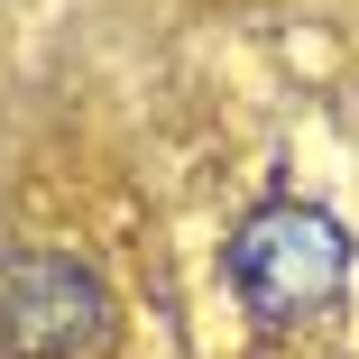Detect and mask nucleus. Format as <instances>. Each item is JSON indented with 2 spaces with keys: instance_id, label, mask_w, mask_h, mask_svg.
<instances>
[{
  "instance_id": "obj_1",
  "label": "nucleus",
  "mask_w": 359,
  "mask_h": 359,
  "mask_svg": "<svg viewBox=\"0 0 359 359\" xmlns=\"http://www.w3.org/2000/svg\"><path fill=\"white\" fill-rule=\"evenodd\" d=\"M341 276H350V240L323 222V212H295V203L258 212V222L231 240V285H240V304L267 313V323L323 313L341 295Z\"/></svg>"
}]
</instances>
